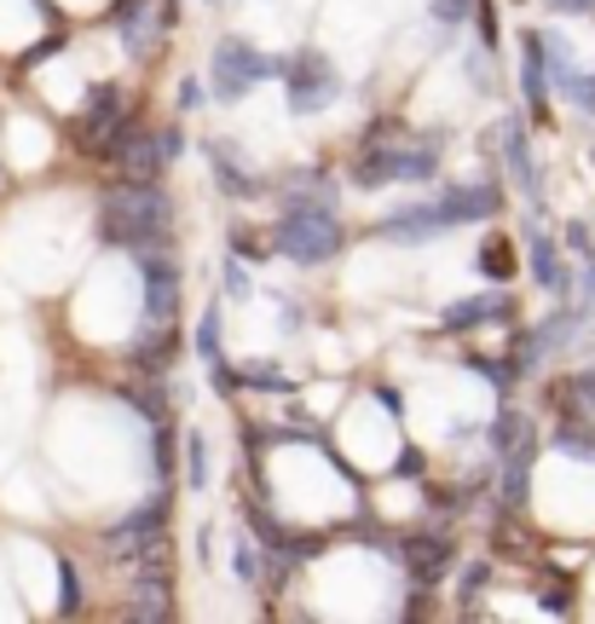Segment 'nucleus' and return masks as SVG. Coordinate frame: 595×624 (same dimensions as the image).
Listing matches in <instances>:
<instances>
[{
  "label": "nucleus",
  "instance_id": "17",
  "mask_svg": "<svg viewBox=\"0 0 595 624\" xmlns=\"http://www.w3.org/2000/svg\"><path fill=\"white\" fill-rule=\"evenodd\" d=\"M209 163H214L220 191H232V197H260V191H266V179H255V168L243 163L232 145H209Z\"/></svg>",
  "mask_w": 595,
  "mask_h": 624
},
{
  "label": "nucleus",
  "instance_id": "33",
  "mask_svg": "<svg viewBox=\"0 0 595 624\" xmlns=\"http://www.w3.org/2000/svg\"><path fill=\"white\" fill-rule=\"evenodd\" d=\"M567 393H572V399H584V411H595V376H579Z\"/></svg>",
  "mask_w": 595,
  "mask_h": 624
},
{
  "label": "nucleus",
  "instance_id": "21",
  "mask_svg": "<svg viewBox=\"0 0 595 624\" xmlns=\"http://www.w3.org/2000/svg\"><path fill=\"white\" fill-rule=\"evenodd\" d=\"M526 434H538V428H532L521 411H498V416H491V451H498V457H503L509 446H521Z\"/></svg>",
  "mask_w": 595,
  "mask_h": 624
},
{
  "label": "nucleus",
  "instance_id": "31",
  "mask_svg": "<svg viewBox=\"0 0 595 624\" xmlns=\"http://www.w3.org/2000/svg\"><path fill=\"white\" fill-rule=\"evenodd\" d=\"M156 151H162V163H168V156L186 151V133H179V128H162V133H156Z\"/></svg>",
  "mask_w": 595,
  "mask_h": 624
},
{
  "label": "nucleus",
  "instance_id": "27",
  "mask_svg": "<svg viewBox=\"0 0 595 624\" xmlns=\"http://www.w3.org/2000/svg\"><path fill=\"white\" fill-rule=\"evenodd\" d=\"M58 590H65V596H58V613H75L81 608V578H75L70 561H58Z\"/></svg>",
  "mask_w": 595,
  "mask_h": 624
},
{
  "label": "nucleus",
  "instance_id": "30",
  "mask_svg": "<svg viewBox=\"0 0 595 624\" xmlns=\"http://www.w3.org/2000/svg\"><path fill=\"white\" fill-rule=\"evenodd\" d=\"M128 405H133L139 416H151V422H162V388H139V393H128Z\"/></svg>",
  "mask_w": 595,
  "mask_h": 624
},
{
  "label": "nucleus",
  "instance_id": "16",
  "mask_svg": "<svg viewBox=\"0 0 595 624\" xmlns=\"http://www.w3.org/2000/svg\"><path fill=\"white\" fill-rule=\"evenodd\" d=\"M526 255H532V278H538V290H549V295H561L572 278H567V267H561V249L549 244V237L538 232V226H526Z\"/></svg>",
  "mask_w": 595,
  "mask_h": 624
},
{
  "label": "nucleus",
  "instance_id": "28",
  "mask_svg": "<svg viewBox=\"0 0 595 624\" xmlns=\"http://www.w3.org/2000/svg\"><path fill=\"white\" fill-rule=\"evenodd\" d=\"M468 365H475V370H480V376H486L498 393H509V388H515V365H503V358H498V365H491V358H468Z\"/></svg>",
  "mask_w": 595,
  "mask_h": 624
},
{
  "label": "nucleus",
  "instance_id": "26",
  "mask_svg": "<svg viewBox=\"0 0 595 624\" xmlns=\"http://www.w3.org/2000/svg\"><path fill=\"white\" fill-rule=\"evenodd\" d=\"M428 12H434L440 30H457L468 12H475V0H428Z\"/></svg>",
  "mask_w": 595,
  "mask_h": 624
},
{
  "label": "nucleus",
  "instance_id": "39",
  "mask_svg": "<svg viewBox=\"0 0 595 624\" xmlns=\"http://www.w3.org/2000/svg\"><path fill=\"white\" fill-rule=\"evenodd\" d=\"M549 7H556V12H590L595 0H549Z\"/></svg>",
  "mask_w": 595,
  "mask_h": 624
},
{
  "label": "nucleus",
  "instance_id": "11",
  "mask_svg": "<svg viewBox=\"0 0 595 624\" xmlns=\"http://www.w3.org/2000/svg\"><path fill=\"white\" fill-rule=\"evenodd\" d=\"M139 260H145V267H139V272H145V318H151V325H168V318L179 313V272L162 260V249L139 255Z\"/></svg>",
  "mask_w": 595,
  "mask_h": 624
},
{
  "label": "nucleus",
  "instance_id": "15",
  "mask_svg": "<svg viewBox=\"0 0 595 624\" xmlns=\"http://www.w3.org/2000/svg\"><path fill=\"white\" fill-rule=\"evenodd\" d=\"M521 93H526V110L549 122V70H544V47L538 35H526L521 42Z\"/></svg>",
  "mask_w": 595,
  "mask_h": 624
},
{
  "label": "nucleus",
  "instance_id": "1",
  "mask_svg": "<svg viewBox=\"0 0 595 624\" xmlns=\"http://www.w3.org/2000/svg\"><path fill=\"white\" fill-rule=\"evenodd\" d=\"M168 220H174V203L156 179H121V186L105 191L98 203V232L105 244L116 249H133V255H156L168 249Z\"/></svg>",
  "mask_w": 595,
  "mask_h": 624
},
{
  "label": "nucleus",
  "instance_id": "6",
  "mask_svg": "<svg viewBox=\"0 0 595 624\" xmlns=\"http://www.w3.org/2000/svg\"><path fill=\"white\" fill-rule=\"evenodd\" d=\"M128 122V98H121V87H93L88 98H81L75 110V145L81 151H105V139Z\"/></svg>",
  "mask_w": 595,
  "mask_h": 624
},
{
  "label": "nucleus",
  "instance_id": "40",
  "mask_svg": "<svg viewBox=\"0 0 595 624\" xmlns=\"http://www.w3.org/2000/svg\"><path fill=\"white\" fill-rule=\"evenodd\" d=\"M590 163H595V151H590Z\"/></svg>",
  "mask_w": 595,
  "mask_h": 624
},
{
  "label": "nucleus",
  "instance_id": "19",
  "mask_svg": "<svg viewBox=\"0 0 595 624\" xmlns=\"http://www.w3.org/2000/svg\"><path fill=\"white\" fill-rule=\"evenodd\" d=\"M197 353H202V365H209V381L214 388H232V370H225V358H220V307L202 313V325H197Z\"/></svg>",
  "mask_w": 595,
  "mask_h": 624
},
{
  "label": "nucleus",
  "instance_id": "25",
  "mask_svg": "<svg viewBox=\"0 0 595 624\" xmlns=\"http://www.w3.org/2000/svg\"><path fill=\"white\" fill-rule=\"evenodd\" d=\"M186 480H191V492L209 486V446H202V434H186Z\"/></svg>",
  "mask_w": 595,
  "mask_h": 624
},
{
  "label": "nucleus",
  "instance_id": "36",
  "mask_svg": "<svg viewBox=\"0 0 595 624\" xmlns=\"http://www.w3.org/2000/svg\"><path fill=\"white\" fill-rule=\"evenodd\" d=\"M544 608H549V613H567V608H572V601L561 596V584H549V596H544Z\"/></svg>",
  "mask_w": 595,
  "mask_h": 624
},
{
  "label": "nucleus",
  "instance_id": "22",
  "mask_svg": "<svg viewBox=\"0 0 595 624\" xmlns=\"http://www.w3.org/2000/svg\"><path fill=\"white\" fill-rule=\"evenodd\" d=\"M480 272L491 278V284H503V278L515 272V249H509L503 237H486L480 244Z\"/></svg>",
  "mask_w": 595,
  "mask_h": 624
},
{
  "label": "nucleus",
  "instance_id": "3",
  "mask_svg": "<svg viewBox=\"0 0 595 624\" xmlns=\"http://www.w3.org/2000/svg\"><path fill=\"white\" fill-rule=\"evenodd\" d=\"M440 174V139H417V145H371L353 163V186L359 191H382L394 179H434Z\"/></svg>",
  "mask_w": 595,
  "mask_h": 624
},
{
  "label": "nucleus",
  "instance_id": "29",
  "mask_svg": "<svg viewBox=\"0 0 595 624\" xmlns=\"http://www.w3.org/2000/svg\"><path fill=\"white\" fill-rule=\"evenodd\" d=\"M475 17H480V47L498 52V12H491V0H475Z\"/></svg>",
  "mask_w": 595,
  "mask_h": 624
},
{
  "label": "nucleus",
  "instance_id": "37",
  "mask_svg": "<svg viewBox=\"0 0 595 624\" xmlns=\"http://www.w3.org/2000/svg\"><path fill=\"white\" fill-rule=\"evenodd\" d=\"M179 105L197 110V105H202V87H197V82H186V87H179Z\"/></svg>",
  "mask_w": 595,
  "mask_h": 624
},
{
  "label": "nucleus",
  "instance_id": "10",
  "mask_svg": "<svg viewBox=\"0 0 595 624\" xmlns=\"http://www.w3.org/2000/svg\"><path fill=\"white\" fill-rule=\"evenodd\" d=\"M498 203H503V191L498 186H451L445 197H440V220H445V232L451 226H475V220H491L498 214Z\"/></svg>",
  "mask_w": 595,
  "mask_h": 624
},
{
  "label": "nucleus",
  "instance_id": "32",
  "mask_svg": "<svg viewBox=\"0 0 595 624\" xmlns=\"http://www.w3.org/2000/svg\"><path fill=\"white\" fill-rule=\"evenodd\" d=\"M237 573H243V578H260V555H255V543H237Z\"/></svg>",
  "mask_w": 595,
  "mask_h": 624
},
{
  "label": "nucleus",
  "instance_id": "2",
  "mask_svg": "<svg viewBox=\"0 0 595 624\" xmlns=\"http://www.w3.org/2000/svg\"><path fill=\"white\" fill-rule=\"evenodd\" d=\"M341 220H336V209H306V203H295V209H283V220L272 226V249H283L295 260V267H324V260H336L341 255Z\"/></svg>",
  "mask_w": 595,
  "mask_h": 624
},
{
  "label": "nucleus",
  "instance_id": "38",
  "mask_svg": "<svg viewBox=\"0 0 595 624\" xmlns=\"http://www.w3.org/2000/svg\"><path fill=\"white\" fill-rule=\"evenodd\" d=\"M584 313H595V260H590V272H584Z\"/></svg>",
  "mask_w": 595,
  "mask_h": 624
},
{
  "label": "nucleus",
  "instance_id": "24",
  "mask_svg": "<svg viewBox=\"0 0 595 624\" xmlns=\"http://www.w3.org/2000/svg\"><path fill=\"white\" fill-rule=\"evenodd\" d=\"M556 451H567L572 462H595V434H584V428H556Z\"/></svg>",
  "mask_w": 595,
  "mask_h": 624
},
{
  "label": "nucleus",
  "instance_id": "13",
  "mask_svg": "<svg viewBox=\"0 0 595 624\" xmlns=\"http://www.w3.org/2000/svg\"><path fill=\"white\" fill-rule=\"evenodd\" d=\"M162 515H168V497H151L145 503V509H133L128 520H121V527L105 538L110 543V555H139V550H145V543H156V532H162Z\"/></svg>",
  "mask_w": 595,
  "mask_h": 624
},
{
  "label": "nucleus",
  "instance_id": "12",
  "mask_svg": "<svg viewBox=\"0 0 595 624\" xmlns=\"http://www.w3.org/2000/svg\"><path fill=\"white\" fill-rule=\"evenodd\" d=\"M376 232L394 237V244H434V237L445 232V220H440V203H405V209L387 214Z\"/></svg>",
  "mask_w": 595,
  "mask_h": 624
},
{
  "label": "nucleus",
  "instance_id": "9",
  "mask_svg": "<svg viewBox=\"0 0 595 624\" xmlns=\"http://www.w3.org/2000/svg\"><path fill=\"white\" fill-rule=\"evenodd\" d=\"M515 313V301H509L503 290H486V295H463V301H451V307L440 313V325L451 335H463V330H480V325H498V318Z\"/></svg>",
  "mask_w": 595,
  "mask_h": 624
},
{
  "label": "nucleus",
  "instance_id": "7",
  "mask_svg": "<svg viewBox=\"0 0 595 624\" xmlns=\"http://www.w3.org/2000/svg\"><path fill=\"white\" fill-rule=\"evenodd\" d=\"M491 145L503 151V168H509V179H515V191L538 209L544 203V179H538V163H532V145H526V122H521V116H503Z\"/></svg>",
  "mask_w": 595,
  "mask_h": 624
},
{
  "label": "nucleus",
  "instance_id": "4",
  "mask_svg": "<svg viewBox=\"0 0 595 624\" xmlns=\"http://www.w3.org/2000/svg\"><path fill=\"white\" fill-rule=\"evenodd\" d=\"M278 75H283V98H290V110H295V116H318V110H330L336 98H341V75H336V64H330L324 52H313V47H301Z\"/></svg>",
  "mask_w": 595,
  "mask_h": 624
},
{
  "label": "nucleus",
  "instance_id": "5",
  "mask_svg": "<svg viewBox=\"0 0 595 624\" xmlns=\"http://www.w3.org/2000/svg\"><path fill=\"white\" fill-rule=\"evenodd\" d=\"M278 70H283L278 58L255 52L243 35H225V42L214 47V98L220 105H237L255 82H266V75H278Z\"/></svg>",
  "mask_w": 595,
  "mask_h": 624
},
{
  "label": "nucleus",
  "instance_id": "14",
  "mask_svg": "<svg viewBox=\"0 0 595 624\" xmlns=\"http://www.w3.org/2000/svg\"><path fill=\"white\" fill-rule=\"evenodd\" d=\"M394 555L410 567V578H417V584H440L451 573V561H457V550H451L445 538H405Z\"/></svg>",
  "mask_w": 595,
  "mask_h": 624
},
{
  "label": "nucleus",
  "instance_id": "18",
  "mask_svg": "<svg viewBox=\"0 0 595 624\" xmlns=\"http://www.w3.org/2000/svg\"><path fill=\"white\" fill-rule=\"evenodd\" d=\"M168 358H174V330L168 325H151V335H139L133 348H128V365L145 370V376H156Z\"/></svg>",
  "mask_w": 595,
  "mask_h": 624
},
{
  "label": "nucleus",
  "instance_id": "34",
  "mask_svg": "<svg viewBox=\"0 0 595 624\" xmlns=\"http://www.w3.org/2000/svg\"><path fill=\"white\" fill-rule=\"evenodd\" d=\"M567 244H572V249H584V255H595V237H590V226H567Z\"/></svg>",
  "mask_w": 595,
  "mask_h": 624
},
{
  "label": "nucleus",
  "instance_id": "35",
  "mask_svg": "<svg viewBox=\"0 0 595 624\" xmlns=\"http://www.w3.org/2000/svg\"><path fill=\"white\" fill-rule=\"evenodd\" d=\"M225 290H232V295H243V290H249V278H243V267H237V260L225 267Z\"/></svg>",
  "mask_w": 595,
  "mask_h": 624
},
{
  "label": "nucleus",
  "instance_id": "20",
  "mask_svg": "<svg viewBox=\"0 0 595 624\" xmlns=\"http://www.w3.org/2000/svg\"><path fill=\"white\" fill-rule=\"evenodd\" d=\"M283 197H290V209H295V203H306V209H336V186H330L318 168H301L290 186H283Z\"/></svg>",
  "mask_w": 595,
  "mask_h": 624
},
{
  "label": "nucleus",
  "instance_id": "8",
  "mask_svg": "<svg viewBox=\"0 0 595 624\" xmlns=\"http://www.w3.org/2000/svg\"><path fill=\"white\" fill-rule=\"evenodd\" d=\"M105 156L116 163V174H128V179H156V174H162L156 133H151V128H133V122H121V128L105 139Z\"/></svg>",
  "mask_w": 595,
  "mask_h": 624
},
{
  "label": "nucleus",
  "instance_id": "23",
  "mask_svg": "<svg viewBox=\"0 0 595 624\" xmlns=\"http://www.w3.org/2000/svg\"><path fill=\"white\" fill-rule=\"evenodd\" d=\"M549 87H556L561 98H572L579 110H595V75H584V70H561Z\"/></svg>",
  "mask_w": 595,
  "mask_h": 624
}]
</instances>
